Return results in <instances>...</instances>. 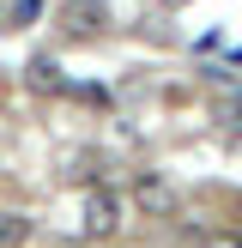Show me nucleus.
<instances>
[{"mask_svg":"<svg viewBox=\"0 0 242 248\" xmlns=\"http://www.w3.org/2000/svg\"><path fill=\"white\" fill-rule=\"evenodd\" d=\"M127 212H139V218H169L176 212V188H169L164 176H157V170H139V176L127 182Z\"/></svg>","mask_w":242,"mask_h":248,"instance_id":"f257e3e1","label":"nucleus"},{"mask_svg":"<svg viewBox=\"0 0 242 248\" xmlns=\"http://www.w3.org/2000/svg\"><path fill=\"white\" fill-rule=\"evenodd\" d=\"M121 212H127V206H121V194H109V188H91L85 194V236H115L121 230Z\"/></svg>","mask_w":242,"mask_h":248,"instance_id":"f03ea898","label":"nucleus"},{"mask_svg":"<svg viewBox=\"0 0 242 248\" xmlns=\"http://www.w3.org/2000/svg\"><path fill=\"white\" fill-rule=\"evenodd\" d=\"M60 31L67 36H97L103 31V6H97V0H67V6H60Z\"/></svg>","mask_w":242,"mask_h":248,"instance_id":"7ed1b4c3","label":"nucleus"},{"mask_svg":"<svg viewBox=\"0 0 242 248\" xmlns=\"http://www.w3.org/2000/svg\"><path fill=\"white\" fill-rule=\"evenodd\" d=\"M218 121H224V127H236V133H242V85H230V91L218 97Z\"/></svg>","mask_w":242,"mask_h":248,"instance_id":"20e7f679","label":"nucleus"},{"mask_svg":"<svg viewBox=\"0 0 242 248\" xmlns=\"http://www.w3.org/2000/svg\"><path fill=\"white\" fill-rule=\"evenodd\" d=\"M24 236H30V224H24L18 212H0V248H18Z\"/></svg>","mask_w":242,"mask_h":248,"instance_id":"39448f33","label":"nucleus"},{"mask_svg":"<svg viewBox=\"0 0 242 248\" xmlns=\"http://www.w3.org/2000/svg\"><path fill=\"white\" fill-rule=\"evenodd\" d=\"M200 248H242V224H218V230H206Z\"/></svg>","mask_w":242,"mask_h":248,"instance_id":"423d86ee","label":"nucleus"},{"mask_svg":"<svg viewBox=\"0 0 242 248\" xmlns=\"http://www.w3.org/2000/svg\"><path fill=\"white\" fill-rule=\"evenodd\" d=\"M30 79H36V91H60V79H55V67H48V61H36Z\"/></svg>","mask_w":242,"mask_h":248,"instance_id":"0eeeda50","label":"nucleus"},{"mask_svg":"<svg viewBox=\"0 0 242 248\" xmlns=\"http://www.w3.org/2000/svg\"><path fill=\"white\" fill-rule=\"evenodd\" d=\"M157 6H194V0H157Z\"/></svg>","mask_w":242,"mask_h":248,"instance_id":"6e6552de","label":"nucleus"}]
</instances>
